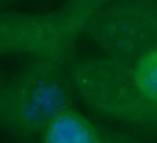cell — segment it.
Returning a JSON list of instances; mask_svg holds the SVG:
<instances>
[{
    "mask_svg": "<svg viewBox=\"0 0 157 143\" xmlns=\"http://www.w3.org/2000/svg\"><path fill=\"white\" fill-rule=\"evenodd\" d=\"M73 93L66 64L33 58L1 87V123L21 137L43 134L72 108Z\"/></svg>",
    "mask_w": 157,
    "mask_h": 143,
    "instance_id": "6da1fadb",
    "label": "cell"
},
{
    "mask_svg": "<svg viewBox=\"0 0 157 143\" xmlns=\"http://www.w3.org/2000/svg\"><path fill=\"white\" fill-rule=\"evenodd\" d=\"M75 93L98 114L141 131H157V106L133 79L129 61L104 55L67 65Z\"/></svg>",
    "mask_w": 157,
    "mask_h": 143,
    "instance_id": "7a4b0ae2",
    "label": "cell"
},
{
    "mask_svg": "<svg viewBox=\"0 0 157 143\" xmlns=\"http://www.w3.org/2000/svg\"><path fill=\"white\" fill-rule=\"evenodd\" d=\"M43 143H105V137L83 115L71 108L49 124Z\"/></svg>",
    "mask_w": 157,
    "mask_h": 143,
    "instance_id": "5b68a950",
    "label": "cell"
},
{
    "mask_svg": "<svg viewBox=\"0 0 157 143\" xmlns=\"http://www.w3.org/2000/svg\"><path fill=\"white\" fill-rule=\"evenodd\" d=\"M84 32L105 55L137 59L157 48V1H103Z\"/></svg>",
    "mask_w": 157,
    "mask_h": 143,
    "instance_id": "277c9868",
    "label": "cell"
},
{
    "mask_svg": "<svg viewBox=\"0 0 157 143\" xmlns=\"http://www.w3.org/2000/svg\"><path fill=\"white\" fill-rule=\"evenodd\" d=\"M127 61L137 87L148 101L157 106V48Z\"/></svg>",
    "mask_w": 157,
    "mask_h": 143,
    "instance_id": "8992f818",
    "label": "cell"
},
{
    "mask_svg": "<svg viewBox=\"0 0 157 143\" xmlns=\"http://www.w3.org/2000/svg\"><path fill=\"white\" fill-rule=\"evenodd\" d=\"M103 1H74L47 14L5 13L0 19V50L68 65L80 32Z\"/></svg>",
    "mask_w": 157,
    "mask_h": 143,
    "instance_id": "3957f363",
    "label": "cell"
}]
</instances>
